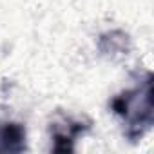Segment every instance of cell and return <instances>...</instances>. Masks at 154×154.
I'll return each instance as SVG.
<instances>
[{
    "instance_id": "obj_1",
    "label": "cell",
    "mask_w": 154,
    "mask_h": 154,
    "mask_svg": "<svg viewBox=\"0 0 154 154\" xmlns=\"http://www.w3.org/2000/svg\"><path fill=\"white\" fill-rule=\"evenodd\" d=\"M112 111L123 118L125 136L131 141L141 138L152 125V78H147L134 89H129L111 102Z\"/></svg>"
},
{
    "instance_id": "obj_3",
    "label": "cell",
    "mask_w": 154,
    "mask_h": 154,
    "mask_svg": "<svg viewBox=\"0 0 154 154\" xmlns=\"http://www.w3.org/2000/svg\"><path fill=\"white\" fill-rule=\"evenodd\" d=\"M26 150V129L20 123H0V152Z\"/></svg>"
},
{
    "instance_id": "obj_2",
    "label": "cell",
    "mask_w": 154,
    "mask_h": 154,
    "mask_svg": "<svg viewBox=\"0 0 154 154\" xmlns=\"http://www.w3.org/2000/svg\"><path fill=\"white\" fill-rule=\"evenodd\" d=\"M87 129H89V125H84L82 120H71V118H65L62 123L51 125V132H53V140H54L53 150H56V152L72 150L74 140L80 134H84Z\"/></svg>"
}]
</instances>
